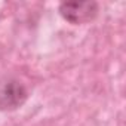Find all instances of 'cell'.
<instances>
[{"instance_id":"obj_2","label":"cell","mask_w":126,"mask_h":126,"mask_svg":"<svg viewBox=\"0 0 126 126\" xmlns=\"http://www.w3.org/2000/svg\"><path fill=\"white\" fill-rule=\"evenodd\" d=\"M59 15L62 19L73 24V25H83L92 22L99 12V5L96 2H62L59 5Z\"/></svg>"},{"instance_id":"obj_1","label":"cell","mask_w":126,"mask_h":126,"mask_svg":"<svg viewBox=\"0 0 126 126\" xmlns=\"http://www.w3.org/2000/svg\"><path fill=\"white\" fill-rule=\"evenodd\" d=\"M27 86L15 76H0V111H15L28 99Z\"/></svg>"}]
</instances>
